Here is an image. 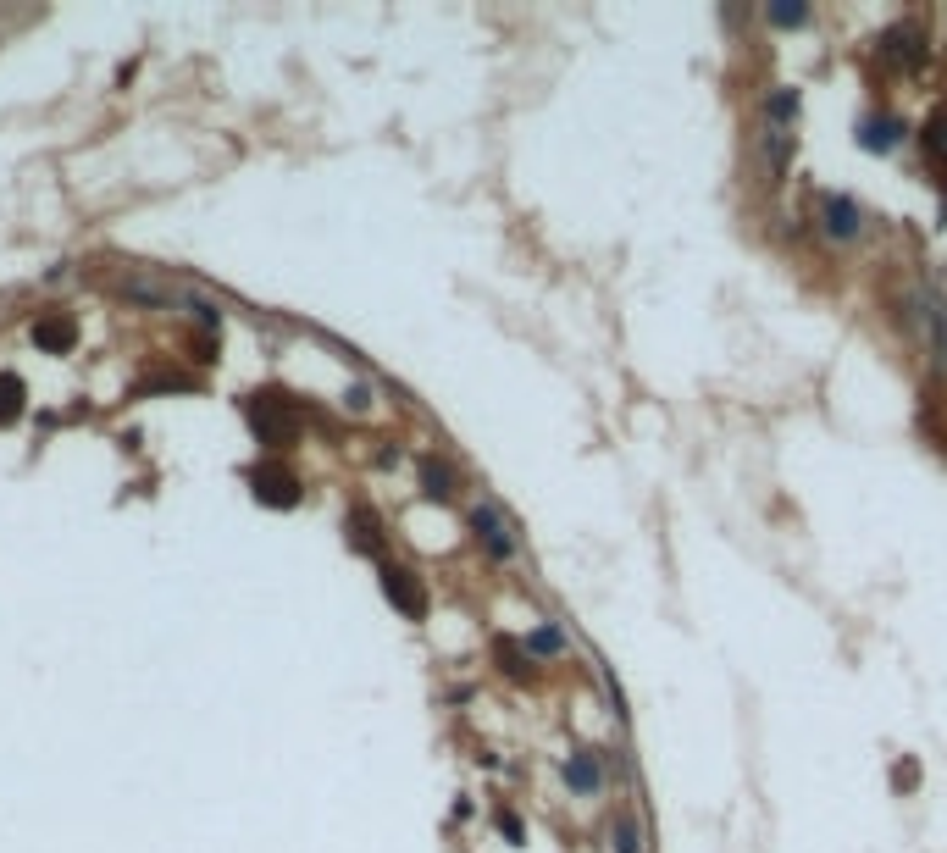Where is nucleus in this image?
Here are the masks:
<instances>
[{
  "instance_id": "obj_3",
  "label": "nucleus",
  "mask_w": 947,
  "mask_h": 853,
  "mask_svg": "<svg viewBox=\"0 0 947 853\" xmlns=\"http://www.w3.org/2000/svg\"><path fill=\"white\" fill-rule=\"evenodd\" d=\"M914 327H920V338H925V349H931L936 361L947 366V311H942V300H931V294H914Z\"/></svg>"
},
{
  "instance_id": "obj_9",
  "label": "nucleus",
  "mask_w": 947,
  "mask_h": 853,
  "mask_svg": "<svg viewBox=\"0 0 947 853\" xmlns=\"http://www.w3.org/2000/svg\"><path fill=\"white\" fill-rule=\"evenodd\" d=\"M565 787H571V793H599V759L593 754H571L565 759Z\"/></svg>"
},
{
  "instance_id": "obj_2",
  "label": "nucleus",
  "mask_w": 947,
  "mask_h": 853,
  "mask_svg": "<svg viewBox=\"0 0 947 853\" xmlns=\"http://www.w3.org/2000/svg\"><path fill=\"white\" fill-rule=\"evenodd\" d=\"M820 228H826V239H837V244L859 239V228H864L859 200H853V194H826V200H820Z\"/></svg>"
},
{
  "instance_id": "obj_7",
  "label": "nucleus",
  "mask_w": 947,
  "mask_h": 853,
  "mask_svg": "<svg viewBox=\"0 0 947 853\" xmlns=\"http://www.w3.org/2000/svg\"><path fill=\"white\" fill-rule=\"evenodd\" d=\"M72 338H78V322L61 316V311H50V316H39V322H34V344L50 349V355H67Z\"/></svg>"
},
{
  "instance_id": "obj_4",
  "label": "nucleus",
  "mask_w": 947,
  "mask_h": 853,
  "mask_svg": "<svg viewBox=\"0 0 947 853\" xmlns=\"http://www.w3.org/2000/svg\"><path fill=\"white\" fill-rule=\"evenodd\" d=\"M255 499L272 505V510H294V505H300V477L283 471V466H261V471H255Z\"/></svg>"
},
{
  "instance_id": "obj_20",
  "label": "nucleus",
  "mask_w": 947,
  "mask_h": 853,
  "mask_svg": "<svg viewBox=\"0 0 947 853\" xmlns=\"http://www.w3.org/2000/svg\"><path fill=\"white\" fill-rule=\"evenodd\" d=\"M770 111H776V117H792V111H798V95H792V89H781V95L770 100Z\"/></svg>"
},
{
  "instance_id": "obj_15",
  "label": "nucleus",
  "mask_w": 947,
  "mask_h": 853,
  "mask_svg": "<svg viewBox=\"0 0 947 853\" xmlns=\"http://www.w3.org/2000/svg\"><path fill=\"white\" fill-rule=\"evenodd\" d=\"M527 649L538 654V660H549V654H560V649H565V632H560V626H538V632L527 637Z\"/></svg>"
},
{
  "instance_id": "obj_6",
  "label": "nucleus",
  "mask_w": 947,
  "mask_h": 853,
  "mask_svg": "<svg viewBox=\"0 0 947 853\" xmlns=\"http://www.w3.org/2000/svg\"><path fill=\"white\" fill-rule=\"evenodd\" d=\"M471 527H477L482 549H488L493 560H510V554H516V543H510V527H504V521H499V510L477 505V510H471Z\"/></svg>"
},
{
  "instance_id": "obj_19",
  "label": "nucleus",
  "mask_w": 947,
  "mask_h": 853,
  "mask_svg": "<svg viewBox=\"0 0 947 853\" xmlns=\"http://www.w3.org/2000/svg\"><path fill=\"white\" fill-rule=\"evenodd\" d=\"M499 831H504V837H510V842H521V837H527V831H521V820L510 815V809H499Z\"/></svg>"
},
{
  "instance_id": "obj_18",
  "label": "nucleus",
  "mask_w": 947,
  "mask_h": 853,
  "mask_svg": "<svg viewBox=\"0 0 947 853\" xmlns=\"http://www.w3.org/2000/svg\"><path fill=\"white\" fill-rule=\"evenodd\" d=\"M615 853H643V842H637V826H632V820H621V826H615Z\"/></svg>"
},
{
  "instance_id": "obj_1",
  "label": "nucleus",
  "mask_w": 947,
  "mask_h": 853,
  "mask_svg": "<svg viewBox=\"0 0 947 853\" xmlns=\"http://www.w3.org/2000/svg\"><path fill=\"white\" fill-rule=\"evenodd\" d=\"M250 421H255V433H261V444H272V449H283V444H294V410H288V399L283 394H250Z\"/></svg>"
},
{
  "instance_id": "obj_8",
  "label": "nucleus",
  "mask_w": 947,
  "mask_h": 853,
  "mask_svg": "<svg viewBox=\"0 0 947 853\" xmlns=\"http://www.w3.org/2000/svg\"><path fill=\"white\" fill-rule=\"evenodd\" d=\"M898 133H903V122H898V117H864V122H859V145L881 156V150L898 145Z\"/></svg>"
},
{
  "instance_id": "obj_12",
  "label": "nucleus",
  "mask_w": 947,
  "mask_h": 853,
  "mask_svg": "<svg viewBox=\"0 0 947 853\" xmlns=\"http://www.w3.org/2000/svg\"><path fill=\"white\" fill-rule=\"evenodd\" d=\"M349 543H355V549H366V554L383 549V527H377L372 510H355V516H349Z\"/></svg>"
},
{
  "instance_id": "obj_13",
  "label": "nucleus",
  "mask_w": 947,
  "mask_h": 853,
  "mask_svg": "<svg viewBox=\"0 0 947 853\" xmlns=\"http://www.w3.org/2000/svg\"><path fill=\"white\" fill-rule=\"evenodd\" d=\"M925 161H947V111H936L931 122H925Z\"/></svg>"
},
{
  "instance_id": "obj_11",
  "label": "nucleus",
  "mask_w": 947,
  "mask_h": 853,
  "mask_svg": "<svg viewBox=\"0 0 947 853\" xmlns=\"http://www.w3.org/2000/svg\"><path fill=\"white\" fill-rule=\"evenodd\" d=\"M23 399H28L23 377H17V372H0V427H12V421L23 416Z\"/></svg>"
},
{
  "instance_id": "obj_10",
  "label": "nucleus",
  "mask_w": 947,
  "mask_h": 853,
  "mask_svg": "<svg viewBox=\"0 0 947 853\" xmlns=\"http://www.w3.org/2000/svg\"><path fill=\"white\" fill-rule=\"evenodd\" d=\"M881 45H887V56H892V61H903V67H920V56H925L920 28H892V34L881 39Z\"/></svg>"
},
{
  "instance_id": "obj_16",
  "label": "nucleus",
  "mask_w": 947,
  "mask_h": 853,
  "mask_svg": "<svg viewBox=\"0 0 947 853\" xmlns=\"http://www.w3.org/2000/svg\"><path fill=\"white\" fill-rule=\"evenodd\" d=\"M892 787H898V793H914V787H920V765H914V759H898V765H892Z\"/></svg>"
},
{
  "instance_id": "obj_14",
  "label": "nucleus",
  "mask_w": 947,
  "mask_h": 853,
  "mask_svg": "<svg viewBox=\"0 0 947 853\" xmlns=\"http://www.w3.org/2000/svg\"><path fill=\"white\" fill-rule=\"evenodd\" d=\"M421 482H427L432 499H449V493H455V471L438 466V460H421Z\"/></svg>"
},
{
  "instance_id": "obj_17",
  "label": "nucleus",
  "mask_w": 947,
  "mask_h": 853,
  "mask_svg": "<svg viewBox=\"0 0 947 853\" xmlns=\"http://www.w3.org/2000/svg\"><path fill=\"white\" fill-rule=\"evenodd\" d=\"M770 23H776V28H798V23H809V6H770Z\"/></svg>"
},
{
  "instance_id": "obj_5",
  "label": "nucleus",
  "mask_w": 947,
  "mask_h": 853,
  "mask_svg": "<svg viewBox=\"0 0 947 853\" xmlns=\"http://www.w3.org/2000/svg\"><path fill=\"white\" fill-rule=\"evenodd\" d=\"M383 593H388V604H394L399 615H410V621L427 610V593H421V582L410 577L405 565H383Z\"/></svg>"
}]
</instances>
